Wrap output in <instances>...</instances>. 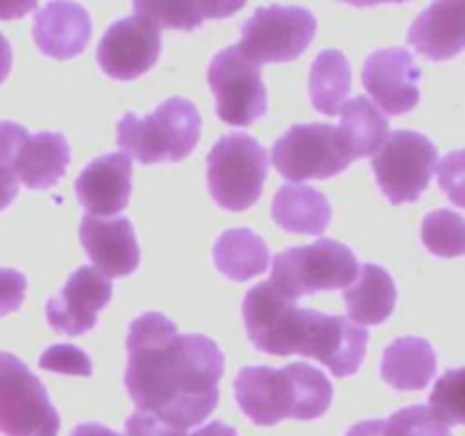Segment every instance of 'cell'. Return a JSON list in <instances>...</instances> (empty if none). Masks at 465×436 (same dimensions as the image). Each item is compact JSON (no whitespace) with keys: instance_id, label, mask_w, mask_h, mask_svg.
<instances>
[{"instance_id":"obj_26","label":"cell","mask_w":465,"mask_h":436,"mask_svg":"<svg viewBox=\"0 0 465 436\" xmlns=\"http://www.w3.org/2000/svg\"><path fill=\"white\" fill-rule=\"evenodd\" d=\"M352 86L350 62L341 50H322L309 75V95L318 112L336 116Z\"/></svg>"},{"instance_id":"obj_30","label":"cell","mask_w":465,"mask_h":436,"mask_svg":"<svg viewBox=\"0 0 465 436\" xmlns=\"http://www.w3.org/2000/svg\"><path fill=\"white\" fill-rule=\"evenodd\" d=\"M125 436H239L234 427L225 425L221 421H213L204 425L203 430L186 434L184 430H175V427L166 425V422L157 421L154 416H148L143 411H134L125 422Z\"/></svg>"},{"instance_id":"obj_40","label":"cell","mask_w":465,"mask_h":436,"mask_svg":"<svg viewBox=\"0 0 465 436\" xmlns=\"http://www.w3.org/2000/svg\"><path fill=\"white\" fill-rule=\"evenodd\" d=\"M71 436H121L118 431L109 430V427L100 425V422H82L75 430L71 431Z\"/></svg>"},{"instance_id":"obj_17","label":"cell","mask_w":465,"mask_h":436,"mask_svg":"<svg viewBox=\"0 0 465 436\" xmlns=\"http://www.w3.org/2000/svg\"><path fill=\"white\" fill-rule=\"evenodd\" d=\"M82 207L94 216L121 213L130 203L132 162L123 153H109L94 159L75 182Z\"/></svg>"},{"instance_id":"obj_39","label":"cell","mask_w":465,"mask_h":436,"mask_svg":"<svg viewBox=\"0 0 465 436\" xmlns=\"http://www.w3.org/2000/svg\"><path fill=\"white\" fill-rule=\"evenodd\" d=\"M384 425L386 421H363L350 427L345 436H386Z\"/></svg>"},{"instance_id":"obj_27","label":"cell","mask_w":465,"mask_h":436,"mask_svg":"<svg viewBox=\"0 0 465 436\" xmlns=\"http://www.w3.org/2000/svg\"><path fill=\"white\" fill-rule=\"evenodd\" d=\"M134 16L143 18L157 30L191 32L203 25L195 0H134Z\"/></svg>"},{"instance_id":"obj_6","label":"cell","mask_w":465,"mask_h":436,"mask_svg":"<svg viewBox=\"0 0 465 436\" xmlns=\"http://www.w3.org/2000/svg\"><path fill=\"white\" fill-rule=\"evenodd\" d=\"M0 434H59V413L48 391L21 359L9 352H0Z\"/></svg>"},{"instance_id":"obj_34","label":"cell","mask_w":465,"mask_h":436,"mask_svg":"<svg viewBox=\"0 0 465 436\" xmlns=\"http://www.w3.org/2000/svg\"><path fill=\"white\" fill-rule=\"evenodd\" d=\"M25 136H27V130L23 125H18V123H12V121L0 123V173L14 175V159H16L18 148L23 145Z\"/></svg>"},{"instance_id":"obj_42","label":"cell","mask_w":465,"mask_h":436,"mask_svg":"<svg viewBox=\"0 0 465 436\" xmlns=\"http://www.w3.org/2000/svg\"><path fill=\"white\" fill-rule=\"evenodd\" d=\"M345 5H354V7H372V5L381 3H407V0H341Z\"/></svg>"},{"instance_id":"obj_5","label":"cell","mask_w":465,"mask_h":436,"mask_svg":"<svg viewBox=\"0 0 465 436\" xmlns=\"http://www.w3.org/2000/svg\"><path fill=\"white\" fill-rule=\"evenodd\" d=\"M268 175V153L254 136L232 132L207 159L209 193L227 212H245L259 200Z\"/></svg>"},{"instance_id":"obj_32","label":"cell","mask_w":465,"mask_h":436,"mask_svg":"<svg viewBox=\"0 0 465 436\" xmlns=\"http://www.w3.org/2000/svg\"><path fill=\"white\" fill-rule=\"evenodd\" d=\"M39 366L50 372H62V375H77V377H89L94 366H91V357L80 350L77 345L57 343L50 345L44 350L39 359Z\"/></svg>"},{"instance_id":"obj_24","label":"cell","mask_w":465,"mask_h":436,"mask_svg":"<svg viewBox=\"0 0 465 436\" xmlns=\"http://www.w3.org/2000/svg\"><path fill=\"white\" fill-rule=\"evenodd\" d=\"M339 114L341 125L336 132L350 162L372 154L389 136V118L366 95L348 100Z\"/></svg>"},{"instance_id":"obj_14","label":"cell","mask_w":465,"mask_h":436,"mask_svg":"<svg viewBox=\"0 0 465 436\" xmlns=\"http://www.w3.org/2000/svg\"><path fill=\"white\" fill-rule=\"evenodd\" d=\"M420 66L404 48L375 50L361 73L366 91L391 116L411 112L420 103Z\"/></svg>"},{"instance_id":"obj_41","label":"cell","mask_w":465,"mask_h":436,"mask_svg":"<svg viewBox=\"0 0 465 436\" xmlns=\"http://www.w3.org/2000/svg\"><path fill=\"white\" fill-rule=\"evenodd\" d=\"M9 71H12V45L0 35V84L7 80Z\"/></svg>"},{"instance_id":"obj_4","label":"cell","mask_w":465,"mask_h":436,"mask_svg":"<svg viewBox=\"0 0 465 436\" xmlns=\"http://www.w3.org/2000/svg\"><path fill=\"white\" fill-rule=\"evenodd\" d=\"M357 254L345 243L318 239L312 245L289 248L272 259L268 284L284 298L295 300L316 291L348 289L357 280Z\"/></svg>"},{"instance_id":"obj_13","label":"cell","mask_w":465,"mask_h":436,"mask_svg":"<svg viewBox=\"0 0 465 436\" xmlns=\"http://www.w3.org/2000/svg\"><path fill=\"white\" fill-rule=\"evenodd\" d=\"M162 32L139 16H127L104 32L98 45V64L114 80H134L157 64Z\"/></svg>"},{"instance_id":"obj_12","label":"cell","mask_w":465,"mask_h":436,"mask_svg":"<svg viewBox=\"0 0 465 436\" xmlns=\"http://www.w3.org/2000/svg\"><path fill=\"white\" fill-rule=\"evenodd\" d=\"M302 312L295 300L277 293L268 282L252 286L243 298V321L259 352L289 357L298 354Z\"/></svg>"},{"instance_id":"obj_1","label":"cell","mask_w":465,"mask_h":436,"mask_svg":"<svg viewBox=\"0 0 465 436\" xmlns=\"http://www.w3.org/2000/svg\"><path fill=\"white\" fill-rule=\"evenodd\" d=\"M125 389L136 411L189 430L203 425L218 407V382L225 357L204 334H180L159 312L141 313L127 332Z\"/></svg>"},{"instance_id":"obj_19","label":"cell","mask_w":465,"mask_h":436,"mask_svg":"<svg viewBox=\"0 0 465 436\" xmlns=\"http://www.w3.org/2000/svg\"><path fill=\"white\" fill-rule=\"evenodd\" d=\"M465 0H434L409 30L407 41L434 62L457 57L465 45Z\"/></svg>"},{"instance_id":"obj_33","label":"cell","mask_w":465,"mask_h":436,"mask_svg":"<svg viewBox=\"0 0 465 436\" xmlns=\"http://www.w3.org/2000/svg\"><path fill=\"white\" fill-rule=\"evenodd\" d=\"M27 280L14 268H0V316L16 312L25 300Z\"/></svg>"},{"instance_id":"obj_11","label":"cell","mask_w":465,"mask_h":436,"mask_svg":"<svg viewBox=\"0 0 465 436\" xmlns=\"http://www.w3.org/2000/svg\"><path fill=\"white\" fill-rule=\"evenodd\" d=\"M300 332L298 354L325 363L336 377H350L361 368L366 359L368 334L366 327L357 325L345 316L304 309Z\"/></svg>"},{"instance_id":"obj_16","label":"cell","mask_w":465,"mask_h":436,"mask_svg":"<svg viewBox=\"0 0 465 436\" xmlns=\"http://www.w3.org/2000/svg\"><path fill=\"white\" fill-rule=\"evenodd\" d=\"M80 241L104 277H125L139 268V243L127 218L84 216L80 223Z\"/></svg>"},{"instance_id":"obj_18","label":"cell","mask_w":465,"mask_h":436,"mask_svg":"<svg viewBox=\"0 0 465 436\" xmlns=\"http://www.w3.org/2000/svg\"><path fill=\"white\" fill-rule=\"evenodd\" d=\"M91 18L82 5L53 0L35 18V44L44 54L71 59L86 48L91 39Z\"/></svg>"},{"instance_id":"obj_37","label":"cell","mask_w":465,"mask_h":436,"mask_svg":"<svg viewBox=\"0 0 465 436\" xmlns=\"http://www.w3.org/2000/svg\"><path fill=\"white\" fill-rule=\"evenodd\" d=\"M39 0H0V21H16L36 9Z\"/></svg>"},{"instance_id":"obj_21","label":"cell","mask_w":465,"mask_h":436,"mask_svg":"<svg viewBox=\"0 0 465 436\" xmlns=\"http://www.w3.org/2000/svg\"><path fill=\"white\" fill-rule=\"evenodd\" d=\"M436 352L420 336L395 339L381 357V380L398 391H420L434 380Z\"/></svg>"},{"instance_id":"obj_9","label":"cell","mask_w":465,"mask_h":436,"mask_svg":"<svg viewBox=\"0 0 465 436\" xmlns=\"http://www.w3.org/2000/svg\"><path fill=\"white\" fill-rule=\"evenodd\" d=\"M207 80L216 95L218 118L227 125L248 127L266 114L268 94L259 66L236 45L221 50L212 59Z\"/></svg>"},{"instance_id":"obj_3","label":"cell","mask_w":465,"mask_h":436,"mask_svg":"<svg viewBox=\"0 0 465 436\" xmlns=\"http://www.w3.org/2000/svg\"><path fill=\"white\" fill-rule=\"evenodd\" d=\"M198 109L186 98H168L145 118L125 114L116 125L118 148L141 164L182 162L200 139Z\"/></svg>"},{"instance_id":"obj_28","label":"cell","mask_w":465,"mask_h":436,"mask_svg":"<svg viewBox=\"0 0 465 436\" xmlns=\"http://www.w3.org/2000/svg\"><path fill=\"white\" fill-rule=\"evenodd\" d=\"M422 241L439 257H459L465 250V225L459 213L439 209L422 221Z\"/></svg>"},{"instance_id":"obj_8","label":"cell","mask_w":465,"mask_h":436,"mask_svg":"<svg viewBox=\"0 0 465 436\" xmlns=\"http://www.w3.org/2000/svg\"><path fill=\"white\" fill-rule=\"evenodd\" d=\"M316 36V16L304 7L271 5L259 7L243 23L236 48L252 64L293 62L312 45Z\"/></svg>"},{"instance_id":"obj_31","label":"cell","mask_w":465,"mask_h":436,"mask_svg":"<svg viewBox=\"0 0 465 436\" xmlns=\"http://www.w3.org/2000/svg\"><path fill=\"white\" fill-rule=\"evenodd\" d=\"M461 380L463 371L454 368L448 371L436 384L434 393H431L430 407L434 409L436 416L445 422L448 427L461 425L463 422V409H461Z\"/></svg>"},{"instance_id":"obj_25","label":"cell","mask_w":465,"mask_h":436,"mask_svg":"<svg viewBox=\"0 0 465 436\" xmlns=\"http://www.w3.org/2000/svg\"><path fill=\"white\" fill-rule=\"evenodd\" d=\"M271 262L266 241L252 230L236 227L227 230L213 245V263L225 277L234 282H248L263 272Z\"/></svg>"},{"instance_id":"obj_23","label":"cell","mask_w":465,"mask_h":436,"mask_svg":"<svg viewBox=\"0 0 465 436\" xmlns=\"http://www.w3.org/2000/svg\"><path fill=\"white\" fill-rule=\"evenodd\" d=\"M272 218L286 232L321 236L330 227V200L304 184H286L272 200Z\"/></svg>"},{"instance_id":"obj_38","label":"cell","mask_w":465,"mask_h":436,"mask_svg":"<svg viewBox=\"0 0 465 436\" xmlns=\"http://www.w3.org/2000/svg\"><path fill=\"white\" fill-rule=\"evenodd\" d=\"M18 184H21V182L14 175L0 173V209H7L9 204H12V200L18 195Z\"/></svg>"},{"instance_id":"obj_10","label":"cell","mask_w":465,"mask_h":436,"mask_svg":"<svg viewBox=\"0 0 465 436\" xmlns=\"http://www.w3.org/2000/svg\"><path fill=\"white\" fill-rule=\"evenodd\" d=\"M272 164L289 182L327 180L350 166L339 132L327 123L293 125L272 145Z\"/></svg>"},{"instance_id":"obj_2","label":"cell","mask_w":465,"mask_h":436,"mask_svg":"<svg viewBox=\"0 0 465 436\" xmlns=\"http://www.w3.org/2000/svg\"><path fill=\"white\" fill-rule=\"evenodd\" d=\"M234 395L241 411L254 425L271 427L284 418H321L330 409L334 389L325 372L309 363L245 366L236 375Z\"/></svg>"},{"instance_id":"obj_20","label":"cell","mask_w":465,"mask_h":436,"mask_svg":"<svg viewBox=\"0 0 465 436\" xmlns=\"http://www.w3.org/2000/svg\"><path fill=\"white\" fill-rule=\"evenodd\" d=\"M71 162V145L59 132L27 134L14 159V175L27 189H50L62 180Z\"/></svg>"},{"instance_id":"obj_36","label":"cell","mask_w":465,"mask_h":436,"mask_svg":"<svg viewBox=\"0 0 465 436\" xmlns=\"http://www.w3.org/2000/svg\"><path fill=\"white\" fill-rule=\"evenodd\" d=\"M248 0H195L203 18H225L239 12Z\"/></svg>"},{"instance_id":"obj_7","label":"cell","mask_w":465,"mask_h":436,"mask_svg":"<svg viewBox=\"0 0 465 436\" xmlns=\"http://www.w3.org/2000/svg\"><path fill=\"white\" fill-rule=\"evenodd\" d=\"M436 166V145L420 132L395 130L372 153V171L380 189L393 204L420 198L434 177Z\"/></svg>"},{"instance_id":"obj_15","label":"cell","mask_w":465,"mask_h":436,"mask_svg":"<svg viewBox=\"0 0 465 436\" xmlns=\"http://www.w3.org/2000/svg\"><path fill=\"white\" fill-rule=\"evenodd\" d=\"M112 282L95 268L82 266L68 277L57 298L45 304V318L57 332L80 336L98 321V313L112 300Z\"/></svg>"},{"instance_id":"obj_35","label":"cell","mask_w":465,"mask_h":436,"mask_svg":"<svg viewBox=\"0 0 465 436\" xmlns=\"http://www.w3.org/2000/svg\"><path fill=\"white\" fill-rule=\"evenodd\" d=\"M461 153H454L452 157H448L440 166V186L443 191H448L450 195L454 198V203L463 204V195H461Z\"/></svg>"},{"instance_id":"obj_29","label":"cell","mask_w":465,"mask_h":436,"mask_svg":"<svg viewBox=\"0 0 465 436\" xmlns=\"http://www.w3.org/2000/svg\"><path fill=\"white\" fill-rule=\"evenodd\" d=\"M386 436H452L430 404H411L386 421Z\"/></svg>"},{"instance_id":"obj_22","label":"cell","mask_w":465,"mask_h":436,"mask_svg":"<svg viewBox=\"0 0 465 436\" xmlns=\"http://www.w3.org/2000/svg\"><path fill=\"white\" fill-rule=\"evenodd\" d=\"M398 289L386 268L375 263L359 266L357 280L345 291V307L357 325H380L393 313Z\"/></svg>"}]
</instances>
